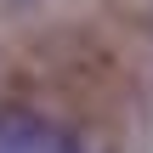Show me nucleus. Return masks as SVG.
I'll list each match as a JSON object with an SVG mask.
<instances>
[{"instance_id": "f257e3e1", "label": "nucleus", "mask_w": 153, "mask_h": 153, "mask_svg": "<svg viewBox=\"0 0 153 153\" xmlns=\"http://www.w3.org/2000/svg\"><path fill=\"white\" fill-rule=\"evenodd\" d=\"M0 153H85V148L40 114H0Z\"/></svg>"}]
</instances>
